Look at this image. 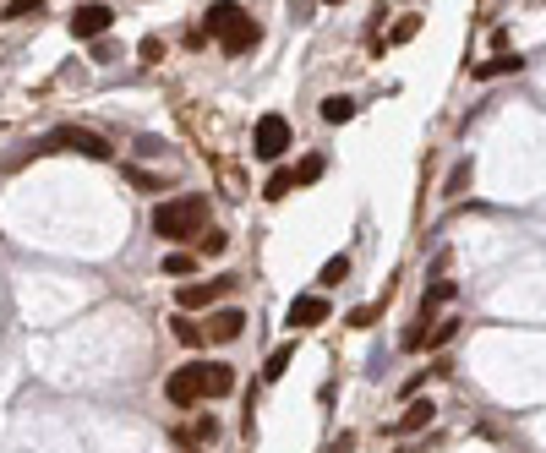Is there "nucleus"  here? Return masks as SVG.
I'll use <instances>...</instances> for the list:
<instances>
[{"instance_id":"obj_1","label":"nucleus","mask_w":546,"mask_h":453,"mask_svg":"<svg viewBox=\"0 0 546 453\" xmlns=\"http://www.w3.org/2000/svg\"><path fill=\"white\" fill-rule=\"evenodd\" d=\"M208 230V197H164L154 208V235L159 240H197Z\"/></svg>"},{"instance_id":"obj_2","label":"nucleus","mask_w":546,"mask_h":453,"mask_svg":"<svg viewBox=\"0 0 546 453\" xmlns=\"http://www.w3.org/2000/svg\"><path fill=\"white\" fill-rule=\"evenodd\" d=\"M285 153H290V120H285L279 109L257 115V126H251V159H262V164H279Z\"/></svg>"},{"instance_id":"obj_3","label":"nucleus","mask_w":546,"mask_h":453,"mask_svg":"<svg viewBox=\"0 0 546 453\" xmlns=\"http://www.w3.org/2000/svg\"><path fill=\"white\" fill-rule=\"evenodd\" d=\"M39 148H44V153H49V148H66V153H83V159H115L110 143H104L99 132H88V126H55Z\"/></svg>"},{"instance_id":"obj_4","label":"nucleus","mask_w":546,"mask_h":453,"mask_svg":"<svg viewBox=\"0 0 546 453\" xmlns=\"http://www.w3.org/2000/svg\"><path fill=\"white\" fill-rule=\"evenodd\" d=\"M110 22H115V12L104 6V0H83V6L66 17V28H72V39L77 44H93V39H104L110 33Z\"/></svg>"},{"instance_id":"obj_5","label":"nucleus","mask_w":546,"mask_h":453,"mask_svg":"<svg viewBox=\"0 0 546 453\" xmlns=\"http://www.w3.org/2000/svg\"><path fill=\"white\" fill-rule=\"evenodd\" d=\"M164 399H170L175 410H191L197 399H208V394H202V361H191V366L170 371V382H164Z\"/></svg>"},{"instance_id":"obj_6","label":"nucleus","mask_w":546,"mask_h":453,"mask_svg":"<svg viewBox=\"0 0 546 453\" xmlns=\"http://www.w3.org/2000/svg\"><path fill=\"white\" fill-rule=\"evenodd\" d=\"M202 22H208L202 33L225 44V39H230V33H235L241 22H251V17H246V6H235V0H214V6H208V17H202Z\"/></svg>"},{"instance_id":"obj_7","label":"nucleus","mask_w":546,"mask_h":453,"mask_svg":"<svg viewBox=\"0 0 546 453\" xmlns=\"http://www.w3.org/2000/svg\"><path fill=\"white\" fill-rule=\"evenodd\" d=\"M328 311H333V306H328L322 295H295V301H290V311H285V328H290V334L317 328V322H328Z\"/></svg>"},{"instance_id":"obj_8","label":"nucleus","mask_w":546,"mask_h":453,"mask_svg":"<svg viewBox=\"0 0 546 453\" xmlns=\"http://www.w3.org/2000/svg\"><path fill=\"white\" fill-rule=\"evenodd\" d=\"M225 290H235V279H208V284H181L175 290V306L181 311H208Z\"/></svg>"},{"instance_id":"obj_9","label":"nucleus","mask_w":546,"mask_h":453,"mask_svg":"<svg viewBox=\"0 0 546 453\" xmlns=\"http://www.w3.org/2000/svg\"><path fill=\"white\" fill-rule=\"evenodd\" d=\"M432 415H437V410H432V399H410V405H404V415H399V421L388 426V437H410V431H427V426H432Z\"/></svg>"},{"instance_id":"obj_10","label":"nucleus","mask_w":546,"mask_h":453,"mask_svg":"<svg viewBox=\"0 0 546 453\" xmlns=\"http://www.w3.org/2000/svg\"><path fill=\"white\" fill-rule=\"evenodd\" d=\"M202 394H208V399L235 394V366H225V361H202Z\"/></svg>"},{"instance_id":"obj_11","label":"nucleus","mask_w":546,"mask_h":453,"mask_svg":"<svg viewBox=\"0 0 546 453\" xmlns=\"http://www.w3.org/2000/svg\"><path fill=\"white\" fill-rule=\"evenodd\" d=\"M241 328H246V317H241L235 306H225V311H214V317H208V339H214V344H235V339H241Z\"/></svg>"},{"instance_id":"obj_12","label":"nucleus","mask_w":546,"mask_h":453,"mask_svg":"<svg viewBox=\"0 0 546 453\" xmlns=\"http://www.w3.org/2000/svg\"><path fill=\"white\" fill-rule=\"evenodd\" d=\"M519 66H524V55H492V60H481V66H470V77L492 83V77H514Z\"/></svg>"},{"instance_id":"obj_13","label":"nucleus","mask_w":546,"mask_h":453,"mask_svg":"<svg viewBox=\"0 0 546 453\" xmlns=\"http://www.w3.org/2000/svg\"><path fill=\"white\" fill-rule=\"evenodd\" d=\"M170 334H175L186 350H202V344H208V322H191V317L181 311V317H170Z\"/></svg>"},{"instance_id":"obj_14","label":"nucleus","mask_w":546,"mask_h":453,"mask_svg":"<svg viewBox=\"0 0 546 453\" xmlns=\"http://www.w3.org/2000/svg\"><path fill=\"white\" fill-rule=\"evenodd\" d=\"M317 115H322L328 126H345V120L356 115V99H345V93H328V99L317 104Z\"/></svg>"},{"instance_id":"obj_15","label":"nucleus","mask_w":546,"mask_h":453,"mask_svg":"<svg viewBox=\"0 0 546 453\" xmlns=\"http://www.w3.org/2000/svg\"><path fill=\"white\" fill-rule=\"evenodd\" d=\"M257 44H262V28H257V22H241V28L225 39V55H246V49H257Z\"/></svg>"},{"instance_id":"obj_16","label":"nucleus","mask_w":546,"mask_h":453,"mask_svg":"<svg viewBox=\"0 0 546 453\" xmlns=\"http://www.w3.org/2000/svg\"><path fill=\"white\" fill-rule=\"evenodd\" d=\"M290 361H295V339H290V344H279V350L268 355V366H262V382H279V377L290 371Z\"/></svg>"},{"instance_id":"obj_17","label":"nucleus","mask_w":546,"mask_h":453,"mask_svg":"<svg viewBox=\"0 0 546 453\" xmlns=\"http://www.w3.org/2000/svg\"><path fill=\"white\" fill-rule=\"evenodd\" d=\"M459 328H464L459 317H448V322H427V344H421V350H443V344H448Z\"/></svg>"},{"instance_id":"obj_18","label":"nucleus","mask_w":546,"mask_h":453,"mask_svg":"<svg viewBox=\"0 0 546 453\" xmlns=\"http://www.w3.org/2000/svg\"><path fill=\"white\" fill-rule=\"evenodd\" d=\"M448 301H454V284H448V279H437V284L421 295V322H432V311H437V306H448Z\"/></svg>"},{"instance_id":"obj_19","label":"nucleus","mask_w":546,"mask_h":453,"mask_svg":"<svg viewBox=\"0 0 546 453\" xmlns=\"http://www.w3.org/2000/svg\"><path fill=\"white\" fill-rule=\"evenodd\" d=\"M290 191H295V170H273L268 186H262V197H268V203H279V197H290Z\"/></svg>"},{"instance_id":"obj_20","label":"nucleus","mask_w":546,"mask_h":453,"mask_svg":"<svg viewBox=\"0 0 546 453\" xmlns=\"http://www.w3.org/2000/svg\"><path fill=\"white\" fill-rule=\"evenodd\" d=\"M164 274L170 279H191L197 274V257L191 251H164Z\"/></svg>"},{"instance_id":"obj_21","label":"nucleus","mask_w":546,"mask_h":453,"mask_svg":"<svg viewBox=\"0 0 546 453\" xmlns=\"http://www.w3.org/2000/svg\"><path fill=\"white\" fill-rule=\"evenodd\" d=\"M383 306H388V290H383V301H372V306H356V311L345 317V328H372V322L383 317Z\"/></svg>"},{"instance_id":"obj_22","label":"nucleus","mask_w":546,"mask_h":453,"mask_svg":"<svg viewBox=\"0 0 546 453\" xmlns=\"http://www.w3.org/2000/svg\"><path fill=\"white\" fill-rule=\"evenodd\" d=\"M350 279V257L345 251H339V257H328V263H322V274H317V284H345Z\"/></svg>"},{"instance_id":"obj_23","label":"nucleus","mask_w":546,"mask_h":453,"mask_svg":"<svg viewBox=\"0 0 546 453\" xmlns=\"http://www.w3.org/2000/svg\"><path fill=\"white\" fill-rule=\"evenodd\" d=\"M0 17H6V22H28V17H33V22H39V17H44V0H12Z\"/></svg>"},{"instance_id":"obj_24","label":"nucleus","mask_w":546,"mask_h":453,"mask_svg":"<svg viewBox=\"0 0 546 453\" xmlns=\"http://www.w3.org/2000/svg\"><path fill=\"white\" fill-rule=\"evenodd\" d=\"M225 246H230L225 230H202V235H197V251H202V257H225Z\"/></svg>"},{"instance_id":"obj_25","label":"nucleus","mask_w":546,"mask_h":453,"mask_svg":"<svg viewBox=\"0 0 546 453\" xmlns=\"http://www.w3.org/2000/svg\"><path fill=\"white\" fill-rule=\"evenodd\" d=\"M416 33H421V17H399V22H393V33H388V44H410Z\"/></svg>"},{"instance_id":"obj_26","label":"nucleus","mask_w":546,"mask_h":453,"mask_svg":"<svg viewBox=\"0 0 546 453\" xmlns=\"http://www.w3.org/2000/svg\"><path fill=\"white\" fill-rule=\"evenodd\" d=\"M470 175H475V164H470V159H464V164H454V175H448V186H443V191H448V197H459V191L470 186Z\"/></svg>"},{"instance_id":"obj_27","label":"nucleus","mask_w":546,"mask_h":453,"mask_svg":"<svg viewBox=\"0 0 546 453\" xmlns=\"http://www.w3.org/2000/svg\"><path fill=\"white\" fill-rule=\"evenodd\" d=\"M317 175H322V153H312V159H301V164H295V186H312Z\"/></svg>"},{"instance_id":"obj_28","label":"nucleus","mask_w":546,"mask_h":453,"mask_svg":"<svg viewBox=\"0 0 546 453\" xmlns=\"http://www.w3.org/2000/svg\"><path fill=\"white\" fill-rule=\"evenodd\" d=\"M120 175H126V180H131V186H143V191H159V186H164V180H159V175H148V170H136V164H126V170H120Z\"/></svg>"},{"instance_id":"obj_29","label":"nucleus","mask_w":546,"mask_h":453,"mask_svg":"<svg viewBox=\"0 0 546 453\" xmlns=\"http://www.w3.org/2000/svg\"><path fill=\"white\" fill-rule=\"evenodd\" d=\"M186 437H197V442H214V437H219V421H214V415H202V421H197Z\"/></svg>"},{"instance_id":"obj_30","label":"nucleus","mask_w":546,"mask_h":453,"mask_svg":"<svg viewBox=\"0 0 546 453\" xmlns=\"http://www.w3.org/2000/svg\"><path fill=\"white\" fill-rule=\"evenodd\" d=\"M136 55H143V60H148V66H154V60L164 55V39H159V33H148L143 44H136Z\"/></svg>"},{"instance_id":"obj_31","label":"nucleus","mask_w":546,"mask_h":453,"mask_svg":"<svg viewBox=\"0 0 546 453\" xmlns=\"http://www.w3.org/2000/svg\"><path fill=\"white\" fill-rule=\"evenodd\" d=\"M350 448H356V431H339V437L328 442V453H350Z\"/></svg>"},{"instance_id":"obj_32","label":"nucleus","mask_w":546,"mask_h":453,"mask_svg":"<svg viewBox=\"0 0 546 453\" xmlns=\"http://www.w3.org/2000/svg\"><path fill=\"white\" fill-rule=\"evenodd\" d=\"M322 6H345V0H322Z\"/></svg>"},{"instance_id":"obj_33","label":"nucleus","mask_w":546,"mask_h":453,"mask_svg":"<svg viewBox=\"0 0 546 453\" xmlns=\"http://www.w3.org/2000/svg\"><path fill=\"white\" fill-rule=\"evenodd\" d=\"M399 453H410V448H399Z\"/></svg>"}]
</instances>
